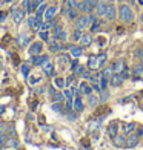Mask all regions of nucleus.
<instances>
[{
	"instance_id": "nucleus-1",
	"label": "nucleus",
	"mask_w": 143,
	"mask_h": 150,
	"mask_svg": "<svg viewBox=\"0 0 143 150\" xmlns=\"http://www.w3.org/2000/svg\"><path fill=\"white\" fill-rule=\"evenodd\" d=\"M119 17H120V20H122L123 23L132 22L134 12H132V9H131V6L126 5V3H122V5H120V8H119Z\"/></svg>"
},
{
	"instance_id": "nucleus-2",
	"label": "nucleus",
	"mask_w": 143,
	"mask_h": 150,
	"mask_svg": "<svg viewBox=\"0 0 143 150\" xmlns=\"http://www.w3.org/2000/svg\"><path fill=\"white\" fill-rule=\"evenodd\" d=\"M89 25H91V18L88 14H82L79 16L76 20H74V28L76 29H86V28H89Z\"/></svg>"
},
{
	"instance_id": "nucleus-3",
	"label": "nucleus",
	"mask_w": 143,
	"mask_h": 150,
	"mask_svg": "<svg viewBox=\"0 0 143 150\" xmlns=\"http://www.w3.org/2000/svg\"><path fill=\"white\" fill-rule=\"evenodd\" d=\"M25 14H26V11L22 9V8H12L11 9V17H12V22H14L16 25H20L23 22Z\"/></svg>"
},
{
	"instance_id": "nucleus-4",
	"label": "nucleus",
	"mask_w": 143,
	"mask_h": 150,
	"mask_svg": "<svg viewBox=\"0 0 143 150\" xmlns=\"http://www.w3.org/2000/svg\"><path fill=\"white\" fill-rule=\"evenodd\" d=\"M63 47H65L63 43L60 42V40L54 38V37H51L49 42H48V49H49V52H62Z\"/></svg>"
},
{
	"instance_id": "nucleus-5",
	"label": "nucleus",
	"mask_w": 143,
	"mask_h": 150,
	"mask_svg": "<svg viewBox=\"0 0 143 150\" xmlns=\"http://www.w3.org/2000/svg\"><path fill=\"white\" fill-rule=\"evenodd\" d=\"M139 141H140V136L137 133H131V135H128V138H126L125 147L126 149H134V147H137Z\"/></svg>"
},
{
	"instance_id": "nucleus-6",
	"label": "nucleus",
	"mask_w": 143,
	"mask_h": 150,
	"mask_svg": "<svg viewBox=\"0 0 143 150\" xmlns=\"http://www.w3.org/2000/svg\"><path fill=\"white\" fill-rule=\"evenodd\" d=\"M108 0H99V3H97V6H95V14H97L99 17H105V14H106V9H108Z\"/></svg>"
},
{
	"instance_id": "nucleus-7",
	"label": "nucleus",
	"mask_w": 143,
	"mask_h": 150,
	"mask_svg": "<svg viewBox=\"0 0 143 150\" xmlns=\"http://www.w3.org/2000/svg\"><path fill=\"white\" fill-rule=\"evenodd\" d=\"M77 9H79L80 12H83V14H91V12L94 11V8L89 5V2H88V0H79Z\"/></svg>"
},
{
	"instance_id": "nucleus-8",
	"label": "nucleus",
	"mask_w": 143,
	"mask_h": 150,
	"mask_svg": "<svg viewBox=\"0 0 143 150\" xmlns=\"http://www.w3.org/2000/svg\"><path fill=\"white\" fill-rule=\"evenodd\" d=\"M28 51H29L31 55H39V54H42V51H43V43L42 42H32L29 45Z\"/></svg>"
},
{
	"instance_id": "nucleus-9",
	"label": "nucleus",
	"mask_w": 143,
	"mask_h": 150,
	"mask_svg": "<svg viewBox=\"0 0 143 150\" xmlns=\"http://www.w3.org/2000/svg\"><path fill=\"white\" fill-rule=\"evenodd\" d=\"M120 129L123 135H131L135 130V124L134 122H120Z\"/></svg>"
},
{
	"instance_id": "nucleus-10",
	"label": "nucleus",
	"mask_w": 143,
	"mask_h": 150,
	"mask_svg": "<svg viewBox=\"0 0 143 150\" xmlns=\"http://www.w3.org/2000/svg\"><path fill=\"white\" fill-rule=\"evenodd\" d=\"M56 14H57V6L51 5V6H48V8H46L45 14H43V18L45 20H52L54 17H56Z\"/></svg>"
},
{
	"instance_id": "nucleus-11",
	"label": "nucleus",
	"mask_w": 143,
	"mask_h": 150,
	"mask_svg": "<svg viewBox=\"0 0 143 150\" xmlns=\"http://www.w3.org/2000/svg\"><path fill=\"white\" fill-rule=\"evenodd\" d=\"M131 75H132V78H134L135 81L142 80V78H143V64H135L134 69L131 71Z\"/></svg>"
},
{
	"instance_id": "nucleus-12",
	"label": "nucleus",
	"mask_w": 143,
	"mask_h": 150,
	"mask_svg": "<svg viewBox=\"0 0 143 150\" xmlns=\"http://www.w3.org/2000/svg\"><path fill=\"white\" fill-rule=\"evenodd\" d=\"M48 60H49V58H48V55H42V54H39V55H32L31 63L34 66H42L45 61H48Z\"/></svg>"
},
{
	"instance_id": "nucleus-13",
	"label": "nucleus",
	"mask_w": 143,
	"mask_h": 150,
	"mask_svg": "<svg viewBox=\"0 0 143 150\" xmlns=\"http://www.w3.org/2000/svg\"><path fill=\"white\" fill-rule=\"evenodd\" d=\"M42 69H43L45 75H48V77H52V75H54V64L51 63L49 60L45 61V63L42 64Z\"/></svg>"
},
{
	"instance_id": "nucleus-14",
	"label": "nucleus",
	"mask_w": 143,
	"mask_h": 150,
	"mask_svg": "<svg viewBox=\"0 0 143 150\" xmlns=\"http://www.w3.org/2000/svg\"><path fill=\"white\" fill-rule=\"evenodd\" d=\"M117 129H119V122L117 121H112L109 126H108L106 132H108V136H111V138H114V136H117Z\"/></svg>"
},
{
	"instance_id": "nucleus-15",
	"label": "nucleus",
	"mask_w": 143,
	"mask_h": 150,
	"mask_svg": "<svg viewBox=\"0 0 143 150\" xmlns=\"http://www.w3.org/2000/svg\"><path fill=\"white\" fill-rule=\"evenodd\" d=\"M88 67H89V69H92V71H95V69H99V67H100V63H99L97 55H91V57H89V60H88Z\"/></svg>"
},
{
	"instance_id": "nucleus-16",
	"label": "nucleus",
	"mask_w": 143,
	"mask_h": 150,
	"mask_svg": "<svg viewBox=\"0 0 143 150\" xmlns=\"http://www.w3.org/2000/svg\"><path fill=\"white\" fill-rule=\"evenodd\" d=\"M122 81H123L122 75L114 72V74H112V77L109 78V84H111V86H114V87H117V86H120V84H122Z\"/></svg>"
},
{
	"instance_id": "nucleus-17",
	"label": "nucleus",
	"mask_w": 143,
	"mask_h": 150,
	"mask_svg": "<svg viewBox=\"0 0 143 150\" xmlns=\"http://www.w3.org/2000/svg\"><path fill=\"white\" fill-rule=\"evenodd\" d=\"M115 12H117V11H115V6L109 2V3H108V9H106L105 17H106L108 20H114V18H115Z\"/></svg>"
},
{
	"instance_id": "nucleus-18",
	"label": "nucleus",
	"mask_w": 143,
	"mask_h": 150,
	"mask_svg": "<svg viewBox=\"0 0 143 150\" xmlns=\"http://www.w3.org/2000/svg\"><path fill=\"white\" fill-rule=\"evenodd\" d=\"M76 74L80 75L82 78H89V77H91V71H89V69H86L85 66H79L77 69H76Z\"/></svg>"
},
{
	"instance_id": "nucleus-19",
	"label": "nucleus",
	"mask_w": 143,
	"mask_h": 150,
	"mask_svg": "<svg viewBox=\"0 0 143 150\" xmlns=\"http://www.w3.org/2000/svg\"><path fill=\"white\" fill-rule=\"evenodd\" d=\"M126 67V64H125V60L123 58H120V60H117L114 63V72L115 74H122V71H123Z\"/></svg>"
},
{
	"instance_id": "nucleus-20",
	"label": "nucleus",
	"mask_w": 143,
	"mask_h": 150,
	"mask_svg": "<svg viewBox=\"0 0 143 150\" xmlns=\"http://www.w3.org/2000/svg\"><path fill=\"white\" fill-rule=\"evenodd\" d=\"M72 110H76V112H82V110H83V101H82L80 97H76V98H74Z\"/></svg>"
},
{
	"instance_id": "nucleus-21",
	"label": "nucleus",
	"mask_w": 143,
	"mask_h": 150,
	"mask_svg": "<svg viewBox=\"0 0 143 150\" xmlns=\"http://www.w3.org/2000/svg\"><path fill=\"white\" fill-rule=\"evenodd\" d=\"M79 91H80V93H83V95H89V93H92V86L88 84V83H80Z\"/></svg>"
},
{
	"instance_id": "nucleus-22",
	"label": "nucleus",
	"mask_w": 143,
	"mask_h": 150,
	"mask_svg": "<svg viewBox=\"0 0 143 150\" xmlns=\"http://www.w3.org/2000/svg\"><path fill=\"white\" fill-rule=\"evenodd\" d=\"M100 72L103 74V77L111 78V77H112V74H114V64H108V66H106V67H103V69H102Z\"/></svg>"
},
{
	"instance_id": "nucleus-23",
	"label": "nucleus",
	"mask_w": 143,
	"mask_h": 150,
	"mask_svg": "<svg viewBox=\"0 0 143 150\" xmlns=\"http://www.w3.org/2000/svg\"><path fill=\"white\" fill-rule=\"evenodd\" d=\"M91 43H92V35L91 34H83L80 38V45L82 46H89Z\"/></svg>"
},
{
	"instance_id": "nucleus-24",
	"label": "nucleus",
	"mask_w": 143,
	"mask_h": 150,
	"mask_svg": "<svg viewBox=\"0 0 143 150\" xmlns=\"http://www.w3.org/2000/svg\"><path fill=\"white\" fill-rule=\"evenodd\" d=\"M69 52H71V55L74 57V58H79L80 55H82V47L80 46H69Z\"/></svg>"
},
{
	"instance_id": "nucleus-25",
	"label": "nucleus",
	"mask_w": 143,
	"mask_h": 150,
	"mask_svg": "<svg viewBox=\"0 0 143 150\" xmlns=\"http://www.w3.org/2000/svg\"><path fill=\"white\" fill-rule=\"evenodd\" d=\"M29 42H31V37H28L25 32H22V34L19 35V45L26 46V45H29Z\"/></svg>"
},
{
	"instance_id": "nucleus-26",
	"label": "nucleus",
	"mask_w": 143,
	"mask_h": 150,
	"mask_svg": "<svg viewBox=\"0 0 143 150\" xmlns=\"http://www.w3.org/2000/svg\"><path fill=\"white\" fill-rule=\"evenodd\" d=\"M112 139H114V146H115V147H123V146H125V142H126V139H125L122 135L114 136Z\"/></svg>"
},
{
	"instance_id": "nucleus-27",
	"label": "nucleus",
	"mask_w": 143,
	"mask_h": 150,
	"mask_svg": "<svg viewBox=\"0 0 143 150\" xmlns=\"http://www.w3.org/2000/svg\"><path fill=\"white\" fill-rule=\"evenodd\" d=\"M79 9L77 8H71V9H68V12H66V17L69 18V20H76L77 17H79Z\"/></svg>"
},
{
	"instance_id": "nucleus-28",
	"label": "nucleus",
	"mask_w": 143,
	"mask_h": 150,
	"mask_svg": "<svg viewBox=\"0 0 143 150\" xmlns=\"http://www.w3.org/2000/svg\"><path fill=\"white\" fill-rule=\"evenodd\" d=\"M46 8H48V5L43 2L42 5L39 6V8L36 9V17H39V18H43V14H45V11H46Z\"/></svg>"
},
{
	"instance_id": "nucleus-29",
	"label": "nucleus",
	"mask_w": 143,
	"mask_h": 150,
	"mask_svg": "<svg viewBox=\"0 0 143 150\" xmlns=\"http://www.w3.org/2000/svg\"><path fill=\"white\" fill-rule=\"evenodd\" d=\"M62 31H63V26L60 25V23H56V25L51 28V32H52V37H54V38H57V35H59Z\"/></svg>"
},
{
	"instance_id": "nucleus-30",
	"label": "nucleus",
	"mask_w": 143,
	"mask_h": 150,
	"mask_svg": "<svg viewBox=\"0 0 143 150\" xmlns=\"http://www.w3.org/2000/svg\"><path fill=\"white\" fill-rule=\"evenodd\" d=\"M54 86L59 87V89H63V87L66 86V80L62 78V77H56L54 78Z\"/></svg>"
},
{
	"instance_id": "nucleus-31",
	"label": "nucleus",
	"mask_w": 143,
	"mask_h": 150,
	"mask_svg": "<svg viewBox=\"0 0 143 150\" xmlns=\"http://www.w3.org/2000/svg\"><path fill=\"white\" fill-rule=\"evenodd\" d=\"M100 25H102V20H94V22H91V25H89V29H91V32H97V31H100Z\"/></svg>"
},
{
	"instance_id": "nucleus-32",
	"label": "nucleus",
	"mask_w": 143,
	"mask_h": 150,
	"mask_svg": "<svg viewBox=\"0 0 143 150\" xmlns=\"http://www.w3.org/2000/svg\"><path fill=\"white\" fill-rule=\"evenodd\" d=\"M82 35H83V32H82V29H74L72 35H71V40H72V42H80Z\"/></svg>"
},
{
	"instance_id": "nucleus-33",
	"label": "nucleus",
	"mask_w": 143,
	"mask_h": 150,
	"mask_svg": "<svg viewBox=\"0 0 143 150\" xmlns=\"http://www.w3.org/2000/svg\"><path fill=\"white\" fill-rule=\"evenodd\" d=\"M39 37H40V40H42V42H49V31H39Z\"/></svg>"
},
{
	"instance_id": "nucleus-34",
	"label": "nucleus",
	"mask_w": 143,
	"mask_h": 150,
	"mask_svg": "<svg viewBox=\"0 0 143 150\" xmlns=\"http://www.w3.org/2000/svg\"><path fill=\"white\" fill-rule=\"evenodd\" d=\"M63 5L66 6L68 9H71V8H77V5H79V0H65Z\"/></svg>"
},
{
	"instance_id": "nucleus-35",
	"label": "nucleus",
	"mask_w": 143,
	"mask_h": 150,
	"mask_svg": "<svg viewBox=\"0 0 143 150\" xmlns=\"http://www.w3.org/2000/svg\"><path fill=\"white\" fill-rule=\"evenodd\" d=\"M26 23H28V26L32 29V28H34V25L37 23V17H36V14H29L28 20H26Z\"/></svg>"
},
{
	"instance_id": "nucleus-36",
	"label": "nucleus",
	"mask_w": 143,
	"mask_h": 150,
	"mask_svg": "<svg viewBox=\"0 0 143 150\" xmlns=\"http://www.w3.org/2000/svg\"><path fill=\"white\" fill-rule=\"evenodd\" d=\"M88 103H89V106H95V104L99 103V98L95 97V95L89 93V95H88Z\"/></svg>"
},
{
	"instance_id": "nucleus-37",
	"label": "nucleus",
	"mask_w": 143,
	"mask_h": 150,
	"mask_svg": "<svg viewBox=\"0 0 143 150\" xmlns=\"http://www.w3.org/2000/svg\"><path fill=\"white\" fill-rule=\"evenodd\" d=\"M52 110H54V112H63V106L60 104V101H54V104H52Z\"/></svg>"
},
{
	"instance_id": "nucleus-38",
	"label": "nucleus",
	"mask_w": 143,
	"mask_h": 150,
	"mask_svg": "<svg viewBox=\"0 0 143 150\" xmlns=\"http://www.w3.org/2000/svg\"><path fill=\"white\" fill-rule=\"evenodd\" d=\"M6 147H14V149H17V147H19V142H17V139H12V138L6 139Z\"/></svg>"
},
{
	"instance_id": "nucleus-39",
	"label": "nucleus",
	"mask_w": 143,
	"mask_h": 150,
	"mask_svg": "<svg viewBox=\"0 0 143 150\" xmlns=\"http://www.w3.org/2000/svg\"><path fill=\"white\" fill-rule=\"evenodd\" d=\"M52 100H54V101H63V100H65V93H62V92L54 93V95H52Z\"/></svg>"
},
{
	"instance_id": "nucleus-40",
	"label": "nucleus",
	"mask_w": 143,
	"mask_h": 150,
	"mask_svg": "<svg viewBox=\"0 0 143 150\" xmlns=\"http://www.w3.org/2000/svg\"><path fill=\"white\" fill-rule=\"evenodd\" d=\"M57 40H60V42H66V40H68V32L66 31H62V32H60L59 34V35H57Z\"/></svg>"
},
{
	"instance_id": "nucleus-41",
	"label": "nucleus",
	"mask_w": 143,
	"mask_h": 150,
	"mask_svg": "<svg viewBox=\"0 0 143 150\" xmlns=\"http://www.w3.org/2000/svg\"><path fill=\"white\" fill-rule=\"evenodd\" d=\"M22 74H23V77H29V64H22Z\"/></svg>"
},
{
	"instance_id": "nucleus-42",
	"label": "nucleus",
	"mask_w": 143,
	"mask_h": 150,
	"mask_svg": "<svg viewBox=\"0 0 143 150\" xmlns=\"http://www.w3.org/2000/svg\"><path fill=\"white\" fill-rule=\"evenodd\" d=\"M108 98H109V92H108L106 89H105V91H102V95H100L99 101H102V103H103V101H106Z\"/></svg>"
},
{
	"instance_id": "nucleus-43",
	"label": "nucleus",
	"mask_w": 143,
	"mask_h": 150,
	"mask_svg": "<svg viewBox=\"0 0 143 150\" xmlns=\"http://www.w3.org/2000/svg\"><path fill=\"white\" fill-rule=\"evenodd\" d=\"M97 58H99V63H100V67H102V66H103V63L106 61V54H103V52H102V54H99V55H97Z\"/></svg>"
},
{
	"instance_id": "nucleus-44",
	"label": "nucleus",
	"mask_w": 143,
	"mask_h": 150,
	"mask_svg": "<svg viewBox=\"0 0 143 150\" xmlns=\"http://www.w3.org/2000/svg\"><path fill=\"white\" fill-rule=\"evenodd\" d=\"M43 2H45V0H32V11H36Z\"/></svg>"
},
{
	"instance_id": "nucleus-45",
	"label": "nucleus",
	"mask_w": 143,
	"mask_h": 150,
	"mask_svg": "<svg viewBox=\"0 0 143 150\" xmlns=\"http://www.w3.org/2000/svg\"><path fill=\"white\" fill-rule=\"evenodd\" d=\"M120 75H122V78H123V80H125V78H129V75H131V71H129L128 67H125V69L122 71Z\"/></svg>"
},
{
	"instance_id": "nucleus-46",
	"label": "nucleus",
	"mask_w": 143,
	"mask_h": 150,
	"mask_svg": "<svg viewBox=\"0 0 143 150\" xmlns=\"http://www.w3.org/2000/svg\"><path fill=\"white\" fill-rule=\"evenodd\" d=\"M74 81H76V77H74V75H69V77L66 78V86H72V84H76Z\"/></svg>"
},
{
	"instance_id": "nucleus-47",
	"label": "nucleus",
	"mask_w": 143,
	"mask_h": 150,
	"mask_svg": "<svg viewBox=\"0 0 143 150\" xmlns=\"http://www.w3.org/2000/svg\"><path fill=\"white\" fill-rule=\"evenodd\" d=\"M77 67H79V60L76 58V60H74L72 63H71V71H74V72H76V69H77Z\"/></svg>"
},
{
	"instance_id": "nucleus-48",
	"label": "nucleus",
	"mask_w": 143,
	"mask_h": 150,
	"mask_svg": "<svg viewBox=\"0 0 143 150\" xmlns=\"http://www.w3.org/2000/svg\"><path fill=\"white\" fill-rule=\"evenodd\" d=\"M6 17H8V14H6V12H0V23H3L5 20H6Z\"/></svg>"
},
{
	"instance_id": "nucleus-49",
	"label": "nucleus",
	"mask_w": 143,
	"mask_h": 150,
	"mask_svg": "<svg viewBox=\"0 0 143 150\" xmlns=\"http://www.w3.org/2000/svg\"><path fill=\"white\" fill-rule=\"evenodd\" d=\"M37 81H40V77H31V78H29V83H31V84H36Z\"/></svg>"
},
{
	"instance_id": "nucleus-50",
	"label": "nucleus",
	"mask_w": 143,
	"mask_h": 150,
	"mask_svg": "<svg viewBox=\"0 0 143 150\" xmlns=\"http://www.w3.org/2000/svg\"><path fill=\"white\" fill-rule=\"evenodd\" d=\"M88 2H89V5H91L92 8L95 9V6H97V3H99V0H88Z\"/></svg>"
},
{
	"instance_id": "nucleus-51",
	"label": "nucleus",
	"mask_w": 143,
	"mask_h": 150,
	"mask_svg": "<svg viewBox=\"0 0 143 150\" xmlns=\"http://www.w3.org/2000/svg\"><path fill=\"white\" fill-rule=\"evenodd\" d=\"M135 55H137V57L143 55V49H137V51H135Z\"/></svg>"
},
{
	"instance_id": "nucleus-52",
	"label": "nucleus",
	"mask_w": 143,
	"mask_h": 150,
	"mask_svg": "<svg viewBox=\"0 0 143 150\" xmlns=\"http://www.w3.org/2000/svg\"><path fill=\"white\" fill-rule=\"evenodd\" d=\"M135 133H137L139 136H142V135H143V127H140V129H137V132H135Z\"/></svg>"
},
{
	"instance_id": "nucleus-53",
	"label": "nucleus",
	"mask_w": 143,
	"mask_h": 150,
	"mask_svg": "<svg viewBox=\"0 0 143 150\" xmlns=\"http://www.w3.org/2000/svg\"><path fill=\"white\" fill-rule=\"evenodd\" d=\"M137 2H139V5H142V6H143V0H137Z\"/></svg>"
},
{
	"instance_id": "nucleus-54",
	"label": "nucleus",
	"mask_w": 143,
	"mask_h": 150,
	"mask_svg": "<svg viewBox=\"0 0 143 150\" xmlns=\"http://www.w3.org/2000/svg\"><path fill=\"white\" fill-rule=\"evenodd\" d=\"M128 2H129V5H132V3L135 2V0H128Z\"/></svg>"
},
{
	"instance_id": "nucleus-55",
	"label": "nucleus",
	"mask_w": 143,
	"mask_h": 150,
	"mask_svg": "<svg viewBox=\"0 0 143 150\" xmlns=\"http://www.w3.org/2000/svg\"><path fill=\"white\" fill-rule=\"evenodd\" d=\"M140 22L143 23V12H142V16H140Z\"/></svg>"
},
{
	"instance_id": "nucleus-56",
	"label": "nucleus",
	"mask_w": 143,
	"mask_h": 150,
	"mask_svg": "<svg viewBox=\"0 0 143 150\" xmlns=\"http://www.w3.org/2000/svg\"><path fill=\"white\" fill-rule=\"evenodd\" d=\"M117 2H120V3H123V2H125V0H117Z\"/></svg>"
},
{
	"instance_id": "nucleus-57",
	"label": "nucleus",
	"mask_w": 143,
	"mask_h": 150,
	"mask_svg": "<svg viewBox=\"0 0 143 150\" xmlns=\"http://www.w3.org/2000/svg\"><path fill=\"white\" fill-rule=\"evenodd\" d=\"M0 149H2V146H0Z\"/></svg>"
},
{
	"instance_id": "nucleus-58",
	"label": "nucleus",
	"mask_w": 143,
	"mask_h": 150,
	"mask_svg": "<svg viewBox=\"0 0 143 150\" xmlns=\"http://www.w3.org/2000/svg\"><path fill=\"white\" fill-rule=\"evenodd\" d=\"M0 67H2V66H0Z\"/></svg>"
}]
</instances>
